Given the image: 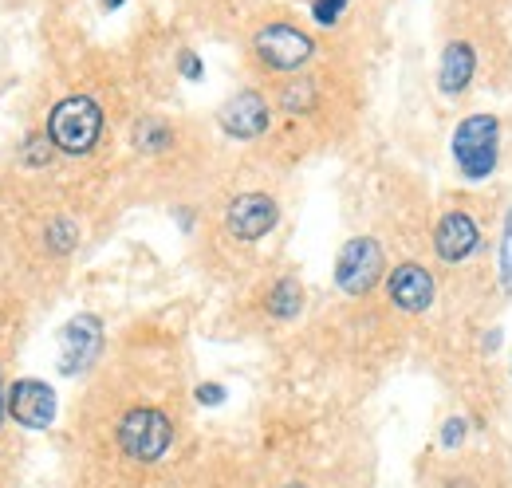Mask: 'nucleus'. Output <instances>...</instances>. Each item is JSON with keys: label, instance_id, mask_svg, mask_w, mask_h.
<instances>
[{"label": "nucleus", "instance_id": "obj_1", "mask_svg": "<svg viewBox=\"0 0 512 488\" xmlns=\"http://www.w3.org/2000/svg\"><path fill=\"white\" fill-rule=\"evenodd\" d=\"M453 166L469 185L489 182L501 162V119L497 115H465L453 126Z\"/></svg>", "mask_w": 512, "mask_h": 488}, {"label": "nucleus", "instance_id": "obj_2", "mask_svg": "<svg viewBox=\"0 0 512 488\" xmlns=\"http://www.w3.org/2000/svg\"><path fill=\"white\" fill-rule=\"evenodd\" d=\"M99 134H103V111L87 95H67L64 103H56L52 115H48V138L64 154H87V150H95Z\"/></svg>", "mask_w": 512, "mask_h": 488}, {"label": "nucleus", "instance_id": "obj_3", "mask_svg": "<svg viewBox=\"0 0 512 488\" xmlns=\"http://www.w3.org/2000/svg\"><path fill=\"white\" fill-rule=\"evenodd\" d=\"M174 441V426L162 410L138 406L119 422V445L130 461H158Z\"/></svg>", "mask_w": 512, "mask_h": 488}, {"label": "nucleus", "instance_id": "obj_4", "mask_svg": "<svg viewBox=\"0 0 512 488\" xmlns=\"http://www.w3.org/2000/svg\"><path fill=\"white\" fill-rule=\"evenodd\" d=\"M383 248L371 237H355L339 248L335 256V284L347 296H367L383 280Z\"/></svg>", "mask_w": 512, "mask_h": 488}, {"label": "nucleus", "instance_id": "obj_5", "mask_svg": "<svg viewBox=\"0 0 512 488\" xmlns=\"http://www.w3.org/2000/svg\"><path fill=\"white\" fill-rule=\"evenodd\" d=\"M253 48L256 56H260V63H268L272 71H296V67H304V63L312 60V52H316L312 36H304L292 24H268V28H260Z\"/></svg>", "mask_w": 512, "mask_h": 488}, {"label": "nucleus", "instance_id": "obj_6", "mask_svg": "<svg viewBox=\"0 0 512 488\" xmlns=\"http://www.w3.org/2000/svg\"><path fill=\"white\" fill-rule=\"evenodd\" d=\"M8 414L24 429H48L56 422V390L40 378H20L8 390Z\"/></svg>", "mask_w": 512, "mask_h": 488}, {"label": "nucleus", "instance_id": "obj_7", "mask_svg": "<svg viewBox=\"0 0 512 488\" xmlns=\"http://www.w3.org/2000/svg\"><path fill=\"white\" fill-rule=\"evenodd\" d=\"M276 221H280V209L268 193H241L225 209V229L237 241H260L264 233L276 229Z\"/></svg>", "mask_w": 512, "mask_h": 488}, {"label": "nucleus", "instance_id": "obj_8", "mask_svg": "<svg viewBox=\"0 0 512 488\" xmlns=\"http://www.w3.org/2000/svg\"><path fill=\"white\" fill-rule=\"evenodd\" d=\"M103 351V323L95 315H75L60 331V370L64 374H79L99 359Z\"/></svg>", "mask_w": 512, "mask_h": 488}, {"label": "nucleus", "instance_id": "obj_9", "mask_svg": "<svg viewBox=\"0 0 512 488\" xmlns=\"http://www.w3.org/2000/svg\"><path fill=\"white\" fill-rule=\"evenodd\" d=\"M386 292H390V304L406 315H418L434 304L438 288H434V276L422 268V264H398L390 276H386Z\"/></svg>", "mask_w": 512, "mask_h": 488}, {"label": "nucleus", "instance_id": "obj_10", "mask_svg": "<svg viewBox=\"0 0 512 488\" xmlns=\"http://www.w3.org/2000/svg\"><path fill=\"white\" fill-rule=\"evenodd\" d=\"M477 248H481V229H477V221L469 213L453 209V213H446L438 221V229H434V252L446 264H465Z\"/></svg>", "mask_w": 512, "mask_h": 488}, {"label": "nucleus", "instance_id": "obj_11", "mask_svg": "<svg viewBox=\"0 0 512 488\" xmlns=\"http://www.w3.org/2000/svg\"><path fill=\"white\" fill-rule=\"evenodd\" d=\"M217 122L225 134L233 138H260L268 130V103L256 95V91H237L221 111H217Z\"/></svg>", "mask_w": 512, "mask_h": 488}, {"label": "nucleus", "instance_id": "obj_12", "mask_svg": "<svg viewBox=\"0 0 512 488\" xmlns=\"http://www.w3.org/2000/svg\"><path fill=\"white\" fill-rule=\"evenodd\" d=\"M473 75H477V52H473V44H465V40L446 44L442 67H438V91L446 99H453V95H461L473 83Z\"/></svg>", "mask_w": 512, "mask_h": 488}, {"label": "nucleus", "instance_id": "obj_13", "mask_svg": "<svg viewBox=\"0 0 512 488\" xmlns=\"http://www.w3.org/2000/svg\"><path fill=\"white\" fill-rule=\"evenodd\" d=\"M304 304V292H300V284L292 280V276H284L272 292H268V311L276 315V319H292L296 311Z\"/></svg>", "mask_w": 512, "mask_h": 488}, {"label": "nucleus", "instance_id": "obj_14", "mask_svg": "<svg viewBox=\"0 0 512 488\" xmlns=\"http://www.w3.org/2000/svg\"><path fill=\"white\" fill-rule=\"evenodd\" d=\"M170 142H174V130L162 119H142L134 126V146L146 150V154H158V150H166Z\"/></svg>", "mask_w": 512, "mask_h": 488}, {"label": "nucleus", "instance_id": "obj_15", "mask_svg": "<svg viewBox=\"0 0 512 488\" xmlns=\"http://www.w3.org/2000/svg\"><path fill=\"white\" fill-rule=\"evenodd\" d=\"M312 99H316V87L304 79V83H296V87L284 91V111H288V115H304V111L312 107Z\"/></svg>", "mask_w": 512, "mask_h": 488}, {"label": "nucleus", "instance_id": "obj_16", "mask_svg": "<svg viewBox=\"0 0 512 488\" xmlns=\"http://www.w3.org/2000/svg\"><path fill=\"white\" fill-rule=\"evenodd\" d=\"M501 288L512 292V209L505 217V233H501Z\"/></svg>", "mask_w": 512, "mask_h": 488}, {"label": "nucleus", "instance_id": "obj_17", "mask_svg": "<svg viewBox=\"0 0 512 488\" xmlns=\"http://www.w3.org/2000/svg\"><path fill=\"white\" fill-rule=\"evenodd\" d=\"M465 437H469V418H446V422H442V437H438V441H442L446 449H461Z\"/></svg>", "mask_w": 512, "mask_h": 488}, {"label": "nucleus", "instance_id": "obj_18", "mask_svg": "<svg viewBox=\"0 0 512 488\" xmlns=\"http://www.w3.org/2000/svg\"><path fill=\"white\" fill-rule=\"evenodd\" d=\"M48 241H52L56 252H67V248L75 244V225H71V221H56V225L48 229Z\"/></svg>", "mask_w": 512, "mask_h": 488}, {"label": "nucleus", "instance_id": "obj_19", "mask_svg": "<svg viewBox=\"0 0 512 488\" xmlns=\"http://www.w3.org/2000/svg\"><path fill=\"white\" fill-rule=\"evenodd\" d=\"M343 8H347V0H316V4H312V16H316L320 24H335V20L343 16Z\"/></svg>", "mask_w": 512, "mask_h": 488}, {"label": "nucleus", "instance_id": "obj_20", "mask_svg": "<svg viewBox=\"0 0 512 488\" xmlns=\"http://www.w3.org/2000/svg\"><path fill=\"white\" fill-rule=\"evenodd\" d=\"M52 158V138L44 142V138H28V150H24V162L28 166H44Z\"/></svg>", "mask_w": 512, "mask_h": 488}, {"label": "nucleus", "instance_id": "obj_21", "mask_svg": "<svg viewBox=\"0 0 512 488\" xmlns=\"http://www.w3.org/2000/svg\"><path fill=\"white\" fill-rule=\"evenodd\" d=\"M197 402L201 406H221L225 402V386L221 382H201L197 386Z\"/></svg>", "mask_w": 512, "mask_h": 488}, {"label": "nucleus", "instance_id": "obj_22", "mask_svg": "<svg viewBox=\"0 0 512 488\" xmlns=\"http://www.w3.org/2000/svg\"><path fill=\"white\" fill-rule=\"evenodd\" d=\"M182 75L186 79H201V60L193 52H182Z\"/></svg>", "mask_w": 512, "mask_h": 488}, {"label": "nucleus", "instance_id": "obj_23", "mask_svg": "<svg viewBox=\"0 0 512 488\" xmlns=\"http://www.w3.org/2000/svg\"><path fill=\"white\" fill-rule=\"evenodd\" d=\"M497 347H501V331H489L485 335V351H497Z\"/></svg>", "mask_w": 512, "mask_h": 488}, {"label": "nucleus", "instance_id": "obj_24", "mask_svg": "<svg viewBox=\"0 0 512 488\" xmlns=\"http://www.w3.org/2000/svg\"><path fill=\"white\" fill-rule=\"evenodd\" d=\"M446 488H473V481H457V477H453V481H449Z\"/></svg>", "mask_w": 512, "mask_h": 488}, {"label": "nucleus", "instance_id": "obj_25", "mask_svg": "<svg viewBox=\"0 0 512 488\" xmlns=\"http://www.w3.org/2000/svg\"><path fill=\"white\" fill-rule=\"evenodd\" d=\"M4 414H8V398H4V390H0V422H4Z\"/></svg>", "mask_w": 512, "mask_h": 488}, {"label": "nucleus", "instance_id": "obj_26", "mask_svg": "<svg viewBox=\"0 0 512 488\" xmlns=\"http://www.w3.org/2000/svg\"><path fill=\"white\" fill-rule=\"evenodd\" d=\"M119 4H123V0H103V8H119Z\"/></svg>", "mask_w": 512, "mask_h": 488}, {"label": "nucleus", "instance_id": "obj_27", "mask_svg": "<svg viewBox=\"0 0 512 488\" xmlns=\"http://www.w3.org/2000/svg\"><path fill=\"white\" fill-rule=\"evenodd\" d=\"M284 488H308V485H284Z\"/></svg>", "mask_w": 512, "mask_h": 488}]
</instances>
